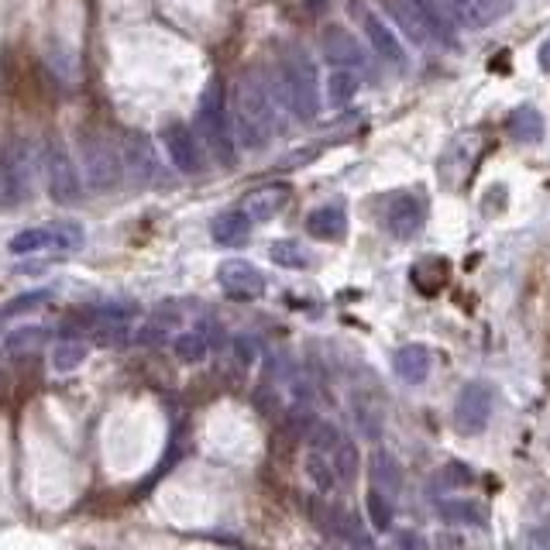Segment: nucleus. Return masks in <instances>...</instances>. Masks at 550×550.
<instances>
[{"label":"nucleus","instance_id":"nucleus-1","mask_svg":"<svg viewBox=\"0 0 550 550\" xmlns=\"http://www.w3.org/2000/svg\"><path fill=\"white\" fill-rule=\"evenodd\" d=\"M231 128L241 148H265L272 141L275 128H279V100L262 76H241L238 90H234Z\"/></svg>","mask_w":550,"mask_h":550},{"label":"nucleus","instance_id":"nucleus-2","mask_svg":"<svg viewBox=\"0 0 550 550\" xmlns=\"http://www.w3.org/2000/svg\"><path fill=\"white\" fill-rule=\"evenodd\" d=\"M279 93L293 117L300 121H313L320 114V76L313 59L303 49H293L282 59L279 69Z\"/></svg>","mask_w":550,"mask_h":550},{"label":"nucleus","instance_id":"nucleus-3","mask_svg":"<svg viewBox=\"0 0 550 550\" xmlns=\"http://www.w3.org/2000/svg\"><path fill=\"white\" fill-rule=\"evenodd\" d=\"M38 152L28 138H14L0 148V210L25 203L35 186Z\"/></svg>","mask_w":550,"mask_h":550},{"label":"nucleus","instance_id":"nucleus-4","mask_svg":"<svg viewBox=\"0 0 550 550\" xmlns=\"http://www.w3.org/2000/svg\"><path fill=\"white\" fill-rule=\"evenodd\" d=\"M196 131H200L203 145L214 152L217 162L231 165L234 162V135L227 128V100H224V86L214 76L200 93V104H196Z\"/></svg>","mask_w":550,"mask_h":550},{"label":"nucleus","instance_id":"nucleus-5","mask_svg":"<svg viewBox=\"0 0 550 550\" xmlns=\"http://www.w3.org/2000/svg\"><path fill=\"white\" fill-rule=\"evenodd\" d=\"M83 155V179L93 193H110L124 176V159L107 138L100 135H83L80 141Z\"/></svg>","mask_w":550,"mask_h":550},{"label":"nucleus","instance_id":"nucleus-6","mask_svg":"<svg viewBox=\"0 0 550 550\" xmlns=\"http://www.w3.org/2000/svg\"><path fill=\"white\" fill-rule=\"evenodd\" d=\"M392 21L403 28V35L413 45H434V42H451V28L430 11L423 0H385Z\"/></svg>","mask_w":550,"mask_h":550},{"label":"nucleus","instance_id":"nucleus-7","mask_svg":"<svg viewBox=\"0 0 550 550\" xmlns=\"http://www.w3.org/2000/svg\"><path fill=\"white\" fill-rule=\"evenodd\" d=\"M447 28H489L509 11V0H423Z\"/></svg>","mask_w":550,"mask_h":550},{"label":"nucleus","instance_id":"nucleus-8","mask_svg":"<svg viewBox=\"0 0 550 550\" xmlns=\"http://www.w3.org/2000/svg\"><path fill=\"white\" fill-rule=\"evenodd\" d=\"M42 169H45V186H49V196L55 203H76L83 193L80 172H76L69 152L59 145V141H49L42 155Z\"/></svg>","mask_w":550,"mask_h":550},{"label":"nucleus","instance_id":"nucleus-9","mask_svg":"<svg viewBox=\"0 0 550 550\" xmlns=\"http://www.w3.org/2000/svg\"><path fill=\"white\" fill-rule=\"evenodd\" d=\"M492 406H495V392L485 382H468L461 389L458 403H454V430L465 437H475L489 427L492 420Z\"/></svg>","mask_w":550,"mask_h":550},{"label":"nucleus","instance_id":"nucleus-10","mask_svg":"<svg viewBox=\"0 0 550 550\" xmlns=\"http://www.w3.org/2000/svg\"><path fill=\"white\" fill-rule=\"evenodd\" d=\"M83 245V231L76 224H52V227H28L14 234L11 251L14 255H38V251H69Z\"/></svg>","mask_w":550,"mask_h":550},{"label":"nucleus","instance_id":"nucleus-11","mask_svg":"<svg viewBox=\"0 0 550 550\" xmlns=\"http://www.w3.org/2000/svg\"><path fill=\"white\" fill-rule=\"evenodd\" d=\"M427 214H430V207L420 193H399V196H392L389 207H385V227H389L392 238L410 241L427 227Z\"/></svg>","mask_w":550,"mask_h":550},{"label":"nucleus","instance_id":"nucleus-12","mask_svg":"<svg viewBox=\"0 0 550 550\" xmlns=\"http://www.w3.org/2000/svg\"><path fill=\"white\" fill-rule=\"evenodd\" d=\"M217 282H220V289H224L227 300L251 303L265 296V275L251 262H245V258H227V262L217 269Z\"/></svg>","mask_w":550,"mask_h":550},{"label":"nucleus","instance_id":"nucleus-13","mask_svg":"<svg viewBox=\"0 0 550 550\" xmlns=\"http://www.w3.org/2000/svg\"><path fill=\"white\" fill-rule=\"evenodd\" d=\"M361 25H365V35L372 42L375 55L382 62H389L392 69H406V52H403V38L396 35V28H389L375 11L361 14Z\"/></svg>","mask_w":550,"mask_h":550},{"label":"nucleus","instance_id":"nucleus-14","mask_svg":"<svg viewBox=\"0 0 550 550\" xmlns=\"http://www.w3.org/2000/svg\"><path fill=\"white\" fill-rule=\"evenodd\" d=\"M165 152H169V162L176 165L183 176H196L203 169V155H200V145H196L193 131L186 124H169L165 128Z\"/></svg>","mask_w":550,"mask_h":550},{"label":"nucleus","instance_id":"nucleus-15","mask_svg":"<svg viewBox=\"0 0 550 550\" xmlns=\"http://www.w3.org/2000/svg\"><path fill=\"white\" fill-rule=\"evenodd\" d=\"M324 55L337 69H351V73L365 69V62H368L365 45H361L348 28H337V25L324 31Z\"/></svg>","mask_w":550,"mask_h":550},{"label":"nucleus","instance_id":"nucleus-16","mask_svg":"<svg viewBox=\"0 0 550 550\" xmlns=\"http://www.w3.org/2000/svg\"><path fill=\"white\" fill-rule=\"evenodd\" d=\"M289 196H293V190H289L286 183H269V186H262V190H255L248 196L245 214H248L251 224H265V220L279 217L282 210H286Z\"/></svg>","mask_w":550,"mask_h":550},{"label":"nucleus","instance_id":"nucleus-17","mask_svg":"<svg viewBox=\"0 0 550 550\" xmlns=\"http://www.w3.org/2000/svg\"><path fill=\"white\" fill-rule=\"evenodd\" d=\"M430 368H434V355H430V348H423V344H403V348L396 351V358H392V372L406 385L427 382Z\"/></svg>","mask_w":550,"mask_h":550},{"label":"nucleus","instance_id":"nucleus-18","mask_svg":"<svg viewBox=\"0 0 550 550\" xmlns=\"http://www.w3.org/2000/svg\"><path fill=\"white\" fill-rule=\"evenodd\" d=\"M306 231L317 241H341L348 234V210L341 203H324L306 217Z\"/></svg>","mask_w":550,"mask_h":550},{"label":"nucleus","instance_id":"nucleus-19","mask_svg":"<svg viewBox=\"0 0 550 550\" xmlns=\"http://www.w3.org/2000/svg\"><path fill=\"white\" fill-rule=\"evenodd\" d=\"M437 513L447 526H458V530H475V526L489 523V509L478 499H454L451 495V499L440 502Z\"/></svg>","mask_w":550,"mask_h":550},{"label":"nucleus","instance_id":"nucleus-20","mask_svg":"<svg viewBox=\"0 0 550 550\" xmlns=\"http://www.w3.org/2000/svg\"><path fill=\"white\" fill-rule=\"evenodd\" d=\"M210 234H214L217 245L241 248L251 238V220L245 210H227V214H220L214 224H210Z\"/></svg>","mask_w":550,"mask_h":550},{"label":"nucleus","instance_id":"nucleus-21","mask_svg":"<svg viewBox=\"0 0 550 550\" xmlns=\"http://www.w3.org/2000/svg\"><path fill=\"white\" fill-rule=\"evenodd\" d=\"M506 131L513 135V141H523V145H533V141L544 138V114H540L533 104H520L509 114Z\"/></svg>","mask_w":550,"mask_h":550},{"label":"nucleus","instance_id":"nucleus-22","mask_svg":"<svg viewBox=\"0 0 550 550\" xmlns=\"http://www.w3.org/2000/svg\"><path fill=\"white\" fill-rule=\"evenodd\" d=\"M372 489H379L385 499H396L399 489H403V468L389 451L372 454Z\"/></svg>","mask_w":550,"mask_h":550},{"label":"nucleus","instance_id":"nucleus-23","mask_svg":"<svg viewBox=\"0 0 550 550\" xmlns=\"http://www.w3.org/2000/svg\"><path fill=\"white\" fill-rule=\"evenodd\" d=\"M124 169L131 172V176L138 179V183H148L155 172V155H152V145H148L141 135H128V141H124Z\"/></svg>","mask_w":550,"mask_h":550},{"label":"nucleus","instance_id":"nucleus-24","mask_svg":"<svg viewBox=\"0 0 550 550\" xmlns=\"http://www.w3.org/2000/svg\"><path fill=\"white\" fill-rule=\"evenodd\" d=\"M358 90H361V80H358V73H351V69H334V73L327 76V104L330 107L351 104V100L358 97Z\"/></svg>","mask_w":550,"mask_h":550},{"label":"nucleus","instance_id":"nucleus-25","mask_svg":"<svg viewBox=\"0 0 550 550\" xmlns=\"http://www.w3.org/2000/svg\"><path fill=\"white\" fill-rule=\"evenodd\" d=\"M210 351V341L203 330H183V334H176V341H172V355H176L183 365H200L203 358H207Z\"/></svg>","mask_w":550,"mask_h":550},{"label":"nucleus","instance_id":"nucleus-26","mask_svg":"<svg viewBox=\"0 0 550 550\" xmlns=\"http://www.w3.org/2000/svg\"><path fill=\"white\" fill-rule=\"evenodd\" d=\"M272 262L282 265V269H310V251H306L300 241H275L269 248Z\"/></svg>","mask_w":550,"mask_h":550},{"label":"nucleus","instance_id":"nucleus-27","mask_svg":"<svg viewBox=\"0 0 550 550\" xmlns=\"http://www.w3.org/2000/svg\"><path fill=\"white\" fill-rule=\"evenodd\" d=\"M413 282L420 293H437L440 286L447 282V265L440 258H427L413 269Z\"/></svg>","mask_w":550,"mask_h":550},{"label":"nucleus","instance_id":"nucleus-28","mask_svg":"<svg viewBox=\"0 0 550 550\" xmlns=\"http://www.w3.org/2000/svg\"><path fill=\"white\" fill-rule=\"evenodd\" d=\"M306 475H310V482L317 485L320 492H330L337 485V471L330 465L327 454H317V451L306 454Z\"/></svg>","mask_w":550,"mask_h":550},{"label":"nucleus","instance_id":"nucleus-29","mask_svg":"<svg viewBox=\"0 0 550 550\" xmlns=\"http://www.w3.org/2000/svg\"><path fill=\"white\" fill-rule=\"evenodd\" d=\"M86 344L80 341H62V344H55V351H52V368L55 372H73V368H80L83 361H86Z\"/></svg>","mask_w":550,"mask_h":550},{"label":"nucleus","instance_id":"nucleus-30","mask_svg":"<svg viewBox=\"0 0 550 550\" xmlns=\"http://www.w3.org/2000/svg\"><path fill=\"white\" fill-rule=\"evenodd\" d=\"M341 430L334 427V423H327V420H320V423H313V430H310V447L317 454H327V458H334V451L341 447Z\"/></svg>","mask_w":550,"mask_h":550},{"label":"nucleus","instance_id":"nucleus-31","mask_svg":"<svg viewBox=\"0 0 550 550\" xmlns=\"http://www.w3.org/2000/svg\"><path fill=\"white\" fill-rule=\"evenodd\" d=\"M368 520H372L375 533H385L392 526V499H385L379 489L368 492Z\"/></svg>","mask_w":550,"mask_h":550},{"label":"nucleus","instance_id":"nucleus-32","mask_svg":"<svg viewBox=\"0 0 550 550\" xmlns=\"http://www.w3.org/2000/svg\"><path fill=\"white\" fill-rule=\"evenodd\" d=\"M330 465H334V471H337V478H341V482H351V478L358 475V451H355V444H351V440H341V447L334 451Z\"/></svg>","mask_w":550,"mask_h":550},{"label":"nucleus","instance_id":"nucleus-33","mask_svg":"<svg viewBox=\"0 0 550 550\" xmlns=\"http://www.w3.org/2000/svg\"><path fill=\"white\" fill-rule=\"evenodd\" d=\"M49 300H52L49 289H35V293H21V296H14L11 303H4V310H0V317H18V313L38 310V306L49 303Z\"/></svg>","mask_w":550,"mask_h":550},{"label":"nucleus","instance_id":"nucleus-34","mask_svg":"<svg viewBox=\"0 0 550 550\" xmlns=\"http://www.w3.org/2000/svg\"><path fill=\"white\" fill-rule=\"evenodd\" d=\"M231 351H234V358H238L241 368L255 365V344H251L248 337H234V341H231Z\"/></svg>","mask_w":550,"mask_h":550},{"label":"nucleus","instance_id":"nucleus-35","mask_svg":"<svg viewBox=\"0 0 550 550\" xmlns=\"http://www.w3.org/2000/svg\"><path fill=\"white\" fill-rule=\"evenodd\" d=\"M440 482H447V485H471L475 478H471V471L465 465H447L444 468V478Z\"/></svg>","mask_w":550,"mask_h":550},{"label":"nucleus","instance_id":"nucleus-36","mask_svg":"<svg viewBox=\"0 0 550 550\" xmlns=\"http://www.w3.org/2000/svg\"><path fill=\"white\" fill-rule=\"evenodd\" d=\"M38 337H42V330H18V334H7L4 348L7 351H18V348H25V344L38 341Z\"/></svg>","mask_w":550,"mask_h":550},{"label":"nucleus","instance_id":"nucleus-37","mask_svg":"<svg viewBox=\"0 0 550 550\" xmlns=\"http://www.w3.org/2000/svg\"><path fill=\"white\" fill-rule=\"evenodd\" d=\"M537 62H540V69H547V73H550V35L544 38V45H540Z\"/></svg>","mask_w":550,"mask_h":550}]
</instances>
